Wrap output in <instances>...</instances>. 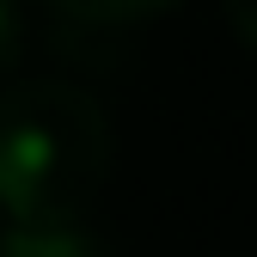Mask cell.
Listing matches in <instances>:
<instances>
[{
	"label": "cell",
	"instance_id": "obj_4",
	"mask_svg": "<svg viewBox=\"0 0 257 257\" xmlns=\"http://www.w3.org/2000/svg\"><path fill=\"white\" fill-rule=\"evenodd\" d=\"M25 55V0H0V74Z\"/></svg>",
	"mask_w": 257,
	"mask_h": 257
},
{
	"label": "cell",
	"instance_id": "obj_1",
	"mask_svg": "<svg viewBox=\"0 0 257 257\" xmlns=\"http://www.w3.org/2000/svg\"><path fill=\"white\" fill-rule=\"evenodd\" d=\"M110 178V116L74 80L0 86V214L86 220Z\"/></svg>",
	"mask_w": 257,
	"mask_h": 257
},
{
	"label": "cell",
	"instance_id": "obj_2",
	"mask_svg": "<svg viewBox=\"0 0 257 257\" xmlns=\"http://www.w3.org/2000/svg\"><path fill=\"white\" fill-rule=\"evenodd\" d=\"M0 257H110V245L86 220H7Z\"/></svg>",
	"mask_w": 257,
	"mask_h": 257
},
{
	"label": "cell",
	"instance_id": "obj_3",
	"mask_svg": "<svg viewBox=\"0 0 257 257\" xmlns=\"http://www.w3.org/2000/svg\"><path fill=\"white\" fill-rule=\"evenodd\" d=\"M61 31H122V25H135L159 7H172V0H49Z\"/></svg>",
	"mask_w": 257,
	"mask_h": 257
},
{
	"label": "cell",
	"instance_id": "obj_6",
	"mask_svg": "<svg viewBox=\"0 0 257 257\" xmlns=\"http://www.w3.org/2000/svg\"><path fill=\"white\" fill-rule=\"evenodd\" d=\"M245 257H257V251H245Z\"/></svg>",
	"mask_w": 257,
	"mask_h": 257
},
{
	"label": "cell",
	"instance_id": "obj_5",
	"mask_svg": "<svg viewBox=\"0 0 257 257\" xmlns=\"http://www.w3.org/2000/svg\"><path fill=\"white\" fill-rule=\"evenodd\" d=\"M220 13H227V25H233V37L257 55V0H220Z\"/></svg>",
	"mask_w": 257,
	"mask_h": 257
}]
</instances>
